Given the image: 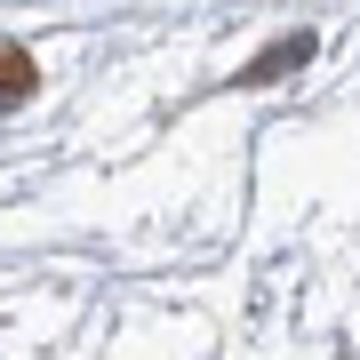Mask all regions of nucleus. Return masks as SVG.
<instances>
[{"label": "nucleus", "mask_w": 360, "mask_h": 360, "mask_svg": "<svg viewBox=\"0 0 360 360\" xmlns=\"http://www.w3.org/2000/svg\"><path fill=\"white\" fill-rule=\"evenodd\" d=\"M304 56H312V40H304V32H288V40H281V49H264V56H257V65H248L240 80H257V89H264V80H272V72H288V65H304Z\"/></svg>", "instance_id": "1"}, {"label": "nucleus", "mask_w": 360, "mask_h": 360, "mask_svg": "<svg viewBox=\"0 0 360 360\" xmlns=\"http://www.w3.org/2000/svg\"><path fill=\"white\" fill-rule=\"evenodd\" d=\"M25 89H32V56L25 49H0V104H16Z\"/></svg>", "instance_id": "2"}]
</instances>
